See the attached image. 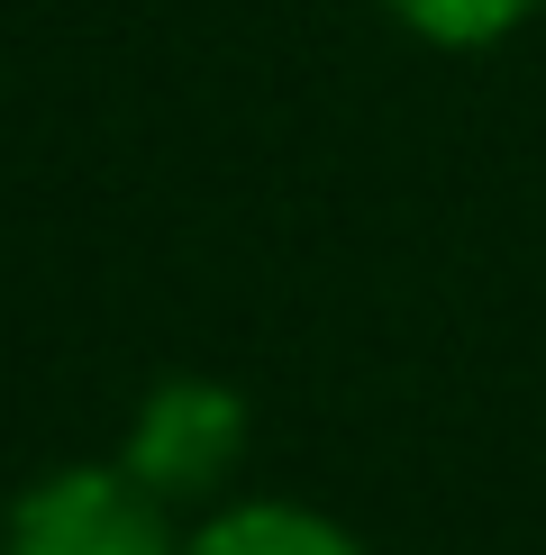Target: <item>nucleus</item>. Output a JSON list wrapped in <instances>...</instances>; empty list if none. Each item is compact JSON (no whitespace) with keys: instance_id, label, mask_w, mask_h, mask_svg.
<instances>
[{"instance_id":"nucleus-1","label":"nucleus","mask_w":546,"mask_h":555,"mask_svg":"<svg viewBox=\"0 0 546 555\" xmlns=\"http://www.w3.org/2000/svg\"><path fill=\"white\" fill-rule=\"evenodd\" d=\"M0 555H182L173 511L136 482L119 455L109 465H55L0 519Z\"/></svg>"},{"instance_id":"nucleus-2","label":"nucleus","mask_w":546,"mask_h":555,"mask_svg":"<svg viewBox=\"0 0 546 555\" xmlns=\"http://www.w3.org/2000/svg\"><path fill=\"white\" fill-rule=\"evenodd\" d=\"M246 455V401L210 374H165L136 401V420L119 437V465L146 482L165 511H200V501L227 492Z\"/></svg>"},{"instance_id":"nucleus-3","label":"nucleus","mask_w":546,"mask_h":555,"mask_svg":"<svg viewBox=\"0 0 546 555\" xmlns=\"http://www.w3.org/2000/svg\"><path fill=\"white\" fill-rule=\"evenodd\" d=\"M182 555H374V546L310 501H219L200 528H182Z\"/></svg>"},{"instance_id":"nucleus-4","label":"nucleus","mask_w":546,"mask_h":555,"mask_svg":"<svg viewBox=\"0 0 546 555\" xmlns=\"http://www.w3.org/2000/svg\"><path fill=\"white\" fill-rule=\"evenodd\" d=\"M382 10H392L410 37L446 46V55H473V46L519 37V28H529V18L546 10V0H382Z\"/></svg>"}]
</instances>
